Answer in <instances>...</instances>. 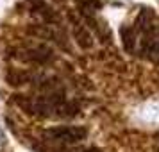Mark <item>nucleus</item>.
<instances>
[{
    "label": "nucleus",
    "mask_w": 159,
    "mask_h": 152,
    "mask_svg": "<svg viewBox=\"0 0 159 152\" xmlns=\"http://www.w3.org/2000/svg\"><path fill=\"white\" fill-rule=\"evenodd\" d=\"M13 102L16 106L34 116L52 118V116H73L77 115L79 108L75 104L66 102L59 95H41V97H29V95H15Z\"/></svg>",
    "instance_id": "obj_1"
},
{
    "label": "nucleus",
    "mask_w": 159,
    "mask_h": 152,
    "mask_svg": "<svg viewBox=\"0 0 159 152\" xmlns=\"http://www.w3.org/2000/svg\"><path fill=\"white\" fill-rule=\"evenodd\" d=\"M41 136L47 141H56V143H77L88 136V131L80 125H56L45 129Z\"/></svg>",
    "instance_id": "obj_2"
},
{
    "label": "nucleus",
    "mask_w": 159,
    "mask_h": 152,
    "mask_svg": "<svg viewBox=\"0 0 159 152\" xmlns=\"http://www.w3.org/2000/svg\"><path fill=\"white\" fill-rule=\"evenodd\" d=\"M16 59H20L23 63H36V65H47L54 59V52L47 45H34L29 48H20L15 54Z\"/></svg>",
    "instance_id": "obj_3"
},
{
    "label": "nucleus",
    "mask_w": 159,
    "mask_h": 152,
    "mask_svg": "<svg viewBox=\"0 0 159 152\" xmlns=\"http://www.w3.org/2000/svg\"><path fill=\"white\" fill-rule=\"evenodd\" d=\"M70 22H72V25H73V36H75L77 45H79L80 48H84V50L91 48V47H93V36H91L89 29H86L77 18H73V15H70Z\"/></svg>",
    "instance_id": "obj_4"
},
{
    "label": "nucleus",
    "mask_w": 159,
    "mask_h": 152,
    "mask_svg": "<svg viewBox=\"0 0 159 152\" xmlns=\"http://www.w3.org/2000/svg\"><path fill=\"white\" fill-rule=\"evenodd\" d=\"M30 13L41 16L47 25H52V23H57L59 22V16L56 15V11H54V9L45 2V0H34V2L30 4Z\"/></svg>",
    "instance_id": "obj_5"
},
{
    "label": "nucleus",
    "mask_w": 159,
    "mask_h": 152,
    "mask_svg": "<svg viewBox=\"0 0 159 152\" xmlns=\"http://www.w3.org/2000/svg\"><path fill=\"white\" fill-rule=\"evenodd\" d=\"M34 79V75L27 70H22V68H9L7 73H6V81H7V84L11 86H25V84H29L30 81Z\"/></svg>",
    "instance_id": "obj_6"
},
{
    "label": "nucleus",
    "mask_w": 159,
    "mask_h": 152,
    "mask_svg": "<svg viewBox=\"0 0 159 152\" xmlns=\"http://www.w3.org/2000/svg\"><path fill=\"white\" fill-rule=\"evenodd\" d=\"M122 38H123V47L127 52L134 50V32L129 27H122Z\"/></svg>",
    "instance_id": "obj_7"
},
{
    "label": "nucleus",
    "mask_w": 159,
    "mask_h": 152,
    "mask_svg": "<svg viewBox=\"0 0 159 152\" xmlns=\"http://www.w3.org/2000/svg\"><path fill=\"white\" fill-rule=\"evenodd\" d=\"M4 145H6V136H4V132H2V129H0V150L4 149Z\"/></svg>",
    "instance_id": "obj_8"
},
{
    "label": "nucleus",
    "mask_w": 159,
    "mask_h": 152,
    "mask_svg": "<svg viewBox=\"0 0 159 152\" xmlns=\"http://www.w3.org/2000/svg\"><path fill=\"white\" fill-rule=\"evenodd\" d=\"M82 152H100V150H97V149H88V150H82Z\"/></svg>",
    "instance_id": "obj_9"
}]
</instances>
